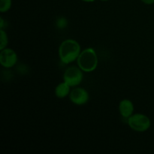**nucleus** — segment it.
<instances>
[{
    "mask_svg": "<svg viewBox=\"0 0 154 154\" xmlns=\"http://www.w3.org/2000/svg\"><path fill=\"white\" fill-rule=\"evenodd\" d=\"M83 72L78 66H70L66 69L63 74V81L71 87H78L84 79Z\"/></svg>",
    "mask_w": 154,
    "mask_h": 154,
    "instance_id": "obj_4",
    "label": "nucleus"
},
{
    "mask_svg": "<svg viewBox=\"0 0 154 154\" xmlns=\"http://www.w3.org/2000/svg\"><path fill=\"white\" fill-rule=\"evenodd\" d=\"M4 23L5 21L3 20L2 17H0V29H3V27H4Z\"/></svg>",
    "mask_w": 154,
    "mask_h": 154,
    "instance_id": "obj_13",
    "label": "nucleus"
},
{
    "mask_svg": "<svg viewBox=\"0 0 154 154\" xmlns=\"http://www.w3.org/2000/svg\"><path fill=\"white\" fill-rule=\"evenodd\" d=\"M141 1L144 4L148 5L154 4V0H141Z\"/></svg>",
    "mask_w": 154,
    "mask_h": 154,
    "instance_id": "obj_12",
    "label": "nucleus"
},
{
    "mask_svg": "<svg viewBox=\"0 0 154 154\" xmlns=\"http://www.w3.org/2000/svg\"><path fill=\"white\" fill-rule=\"evenodd\" d=\"M83 2H93L96 1V0H81Z\"/></svg>",
    "mask_w": 154,
    "mask_h": 154,
    "instance_id": "obj_14",
    "label": "nucleus"
},
{
    "mask_svg": "<svg viewBox=\"0 0 154 154\" xmlns=\"http://www.w3.org/2000/svg\"><path fill=\"white\" fill-rule=\"evenodd\" d=\"M18 57L17 53L11 48H4L0 52V64L5 69H11L17 64Z\"/></svg>",
    "mask_w": 154,
    "mask_h": 154,
    "instance_id": "obj_5",
    "label": "nucleus"
},
{
    "mask_svg": "<svg viewBox=\"0 0 154 154\" xmlns=\"http://www.w3.org/2000/svg\"><path fill=\"white\" fill-rule=\"evenodd\" d=\"M81 48L80 44L75 39H66L60 44L58 55L60 61L64 64H70L78 60Z\"/></svg>",
    "mask_w": 154,
    "mask_h": 154,
    "instance_id": "obj_1",
    "label": "nucleus"
},
{
    "mask_svg": "<svg viewBox=\"0 0 154 154\" xmlns=\"http://www.w3.org/2000/svg\"><path fill=\"white\" fill-rule=\"evenodd\" d=\"M78 66L84 72H94L98 66L99 60L94 49L88 48L81 51L78 60Z\"/></svg>",
    "mask_w": 154,
    "mask_h": 154,
    "instance_id": "obj_2",
    "label": "nucleus"
},
{
    "mask_svg": "<svg viewBox=\"0 0 154 154\" xmlns=\"http://www.w3.org/2000/svg\"><path fill=\"white\" fill-rule=\"evenodd\" d=\"M0 50L7 48L8 45V37L7 32L4 29H0Z\"/></svg>",
    "mask_w": 154,
    "mask_h": 154,
    "instance_id": "obj_9",
    "label": "nucleus"
},
{
    "mask_svg": "<svg viewBox=\"0 0 154 154\" xmlns=\"http://www.w3.org/2000/svg\"><path fill=\"white\" fill-rule=\"evenodd\" d=\"M129 127L138 132H144L151 126V120L144 114H133L127 119Z\"/></svg>",
    "mask_w": 154,
    "mask_h": 154,
    "instance_id": "obj_3",
    "label": "nucleus"
},
{
    "mask_svg": "<svg viewBox=\"0 0 154 154\" xmlns=\"http://www.w3.org/2000/svg\"><path fill=\"white\" fill-rule=\"evenodd\" d=\"M12 6V0H0V12L5 13L11 9Z\"/></svg>",
    "mask_w": 154,
    "mask_h": 154,
    "instance_id": "obj_10",
    "label": "nucleus"
},
{
    "mask_svg": "<svg viewBox=\"0 0 154 154\" xmlns=\"http://www.w3.org/2000/svg\"><path fill=\"white\" fill-rule=\"evenodd\" d=\"M134 109H135L134 104L129 99H123L120 101V104H119V112L122 117L126 119V120L133 114Z\"/></svg>",
    "mask_w": 154,
    "mask_h": 154,
    "instance_id": "obj_7",
    "label": "nucleus"
},
{
    "mask_svg": "<svg viewBox=\"0 0 154 154\" xmlns=\"http://www.w3.org/2000/svg\"><path fill=\"white\" fill-rule=\"evenodd\" d=\"M69 99L75 105L81 106L87 104L90 100V94L83 87H75L72 89L69 94Z\"/></svg>",
    "mask_w": 154,
    "mask_h": 154,
    "instance_id": "obj_6",
    "label": "nucleus"
},
{
    "mask_svg": "<svg viewBox=\"0 0 154 154\" xmlns=\"http://www.w3.org/2000/svg\"><path fill=\"white\" fill-rule=\"evenodd\" d=\"M56 24H57V26L58 27L59 29H65L68 25V20L65 17H60L57 19V22H56Z\"/></svg>",
    "mask_w": 154,
    "mask_h": 154,
    "instance_id": "obj_11",
    "label": "nucleus"
},
{
    "mask_svg": "<svg viewBox=\"0 0 154 154\" xmlns=\"http://www.w3.org/2000/svg\"><path fill=\"white\" fill-rule=\"evenodd\" d=\"M101 1H102V2H108V1H110V0H101Z\"/></svg>",
    "mask_w": 154,
    "mask_h": 154,
    "instance_id": "obj_15",
    "label": "nucleus"
},
{
    "mask_svg": "<svg viewBox=\"0 0 154 154\" xmlns=\"http://www.w3.org/2000/svg\"><path fill=\"white\" fill-rule=\"evenodd\" d=\"M71 92V87L66 82H62L59 84L55 88V96L59 99H63L69 96Z\"/></svg>",
    "mask_w": 154,
    "mask_h": 154,
    "instance_id": "obj_8",
    "label": "nucleus"
}]
</instances>
